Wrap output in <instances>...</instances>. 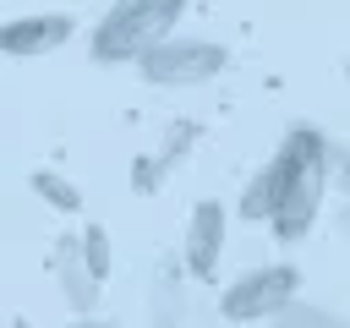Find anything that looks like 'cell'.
<instances>
[{"label": "cell", "instance_id": "obj_1", "mask_svg": "<svg viewBox=\"0 0 350 328\" xmlns=\"http://www.w3.org/2000/svg\"><path fill=\"white\" fill-rule=\"evenodd\" d=\"M279 148L290 159V175H284V197H279L268 230L290 246V241H306V230L317 224V208H323V191H328V137L317 126L295 120Z\"/></svg>", "mask_w": 350, "mask_h": 328}, {"label": "cell", "instance_id": "obj_2", "mask_svg": "<svg viewBox=\"0 0 350 328\" xmlns=\"http://www.w3.org/2000/svg\"><path fill=\"white\" fill-rule=\"evenodd\" d=\"M180 11H186V0H115L93 27V60H104V66L142 60L153 44H164L175 33Z\"/></svg>", "mask_w": 350, "mask_h": 328}, {"label": "cell", "instance_id": "obj_3", "mask_svg": "<svg viewBox=\"0 0 350 328\" xmlns=\"http://www.w3.org/2000/svg\"><path fill=\"white\" fill-rule=\"evenodd\" d=\"M224 60H230V55H224V44L170 33L164 44H153V49L137 60V71H142V82H153V87H197V82L219 77V71H224Z\"/></svg>", "mask_w": 350, "mask_h": 328}, {"label": "cell", "instance_id": "obj_4", "mask_svg": "<svg viewBox=\"0 0 350 328\" xmlns=\"http://www.w3.org/2000/svg\"><path fill=\"white\" fill-rule=\"evenodd\" d=\"M301 290V273L290 262H262L252 273H241L224 295H219V317L224 323H257V317H279Z\"/></svg>", "mask_w": 350, "mask_h": 328}, {"label": "cell", "instance_id": "obj_5", "mask_svg": "<svg viewBox=\"0 0 350 328\" xmlns=\"http://www.w3.org/2000/svg\"><path fill=\"white\" fill-rule=\"evenodd\" d=\"M77 22L66 11H27L0 22V55H55L60 44H71Z\"/></svg>", "mask_w": 350, "mask_h": 328}, {"label": "cell", "instance_id": "obj_6", "mask_svg": "<svg viewBox=\"0 0 350 328\" xmlns=\"http://www.w3.org/2000/svg\"><path fill=\"white\" fill-rule=\"evenodd\" d=\"M224 202H213V197H202L197 208H191V219H186V268H191V279H219V257H224Z\"/></svg>", "mask_w": 350, "mask_h": 328}, {"label": "cell", "instance_id": "obj_7", "mask_svg": "<svg viewBox=\"0 0 350 328\" xmlns=\"http://www.w3.org/2000/svg\"><path fill=\"white\" fill-rule=\"evenodd\" d=\"M284 175H290V159H284V148L246 180V191H241V219H252V224H268L273 219V208H279V197H284Z\"/></svg>", "mask_w": 350, "mask_h": 328}, {"label": "cell", "instance_id": "obj_8", "mask_svg": "<svg viewBox=\"0 0 350 328\" xmlns=\"http://www.w3.org/2000/svg\"><path fill=\"white\" fill-rule=\"evenodd\" d=\"M55 268H60V284H66V301L88 312V306H93V295H98V279H93L88 268H82V257H77V241H66V246H60V262H55Z\"/></svg>", "mask_w": 350, "mask_h": 328}, {"label": "cell", "instance_id": "obj_9", "mask_svg": "<svg viewBox=\"0 0 350 328\" xmlns=\"http://www.w3.org/2000/svg\"><path fill=\"white\" fill-rule=\"evenodd\" d=\"M27 186H33V197H44L49 208H60V213H82V191H77L60 169H33Z\"/></svg>", "mask_w": 350, "mask_h": 328}, {"label": "cell", "instance_id": "obj_10", "mask_svg": "<svg viewBox=\"0 0 350 328\" xmlns=\"http://www.w3.org/2000/svg\"><path fill=\"white\" fill-rule=\"evenodd\" d=\"M273 328H350L339 312H328V306H317V301H290L279 317H273Z\"/></svg>", "mask_w": 350, "mask_h": 328}, {"label": "cell", "instance_id": "obj_11", "mask_svg": "<svg viewBox=\"0 0 350 328\" xmlns=\"http://www.w3.org/2000/svg\"><path fill=\"white\" fill-rule=\"evenodd\" d=\"M77 257H82V268H88L93 279L109 273V235H104V224H88V230L77 235Z\"/></svg>", "mask_w": 350, "mask_h": 328}, {"label": "cell", "instance_id": "obj_12", "mask_svg": "<svg viewBox=\"0 0 350 328\" xmlns=\"http://www.w3.org/2000/svg\"><path fill=\"white\" fill-rule=\"evenodd\" d=\"M66 328H109V323H93V317H82V323H66Z\"/></svg>", "mask_w": 350, "mask_h": 328}]
</instances>
